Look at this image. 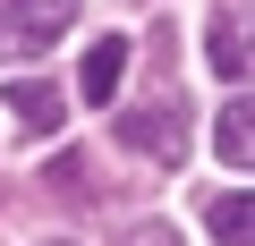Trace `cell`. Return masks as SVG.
I'll list each match as a JSON object with an SVG mask.
<instances>
[{"label": "cell", "mask_w": 255, "mask_h": 246, "mask_svg": "<svg viewBox=\"0 0 255 246\" xmlns=\"http://www.w3.org/2000/svg\"><path fill=\"white\" fill-rule=\"evenodd\" d=\"M77 26V0H0V60H34Z\"/></svg>", "instance_id": "1"}, {"label": "cell", "mask_w": 255, "mask_h": 246, "mask_svg": "<svg viewBox=\"0 0 255 246\" xmlns=\"http://www.w3.org/2000/svg\"><path fill=\"white\" fill-rule=\"evenodd\" d=\"M119 145L128 153H153V162H179L187 153V110L162 93V102H145V110H128L119 119Z\"/></svg>", "instance_id": "2"}, {"label": "cell", "mask_w": 255, "mask_h": 246, "mask_svg": "<svg viewBox=\"0 0 255 246\" xmlns=\"http://www.w3.org/2000/svg\"><path fill=\"white\" fill-rule=\"evenodd\" d=\"M204 60L221 68V85H247L255 77V9H221L204 26Z\"/></svg>", "instance_id": "3"}, {"label": "cell", "mask_w": 255, "mask_h": 246, "mask_svg": "<svg viewBox=\"0 0 255 246\" xmlns=\"http://www.w3.org/2000/svg\"><path fill=\"white\" fill-rule=\"evenodd\" d=\"M213 153L230 170H255V93H230L221 119H213Z\"/></svg>", "instance_id": "4"}, {"label": "cell", "mask_w": 255, "mask_h": 246, "mask_svg": "<svg viewBox=\"0 0 255 246\" xmlns=\"http://www.w3.org/2000/svg\"><path fill=\"white\" fill-rule=\"evenodd\" d=\"M204 229H213L221 246H255V187H230V195H213V204H204Z\"/></svg>", "instance_id": "5"}, {"label": "cell", "mask_w": 255, "mask_h": 246, "mask_svg": "<svg viewBox=\"0 0 255 246\" xmlns=\"http://www.w3.org/2000/svg\"><path fill=\"white\" fill-rule=\"evenodd\" d=\"M9 119H17L26 136H51V128H60V85H43V77L9 85Z\"/></svg>", "instance_id": "6"}, {"label": "cell", "mask_w": 255, "mask_h": 246, "mask_svg": "<svg viewBox=\"0 0 255 246\" xmlns=\"http://www.w3.org/2000/svg\"><path fill=\"white\" fill-rule=\"evenodd\" d=\"M119 77H128V43H119V34H102V43L85 51L77 85H85V102H111V93H119Z\"/></svg>", "instance_id": "7"}, {"label": "cell", "mask_w": 255, "mask_h": 246, "mask_svg": "<svg viewBox=\"0 0 255 246\" xmlns=\"http://www.w3.org/2000/svg\"><path fill=\"white\" fill-rule=\"evenodd\" d=\"M51 187H60V195H85V170H77V162L60 153V162H51Z\"/></svg>", "instance_id": "8"}, {"label": "cell", "mask_w": 255, "mask_h": 246, "mask_svg": "<svg viewBox=\"0 0 255 246\" xmlns=\"http://www.w3.org/2000/svg\"><path fill=\"white\" fill-rule=\"evenodd\" d=\"M128 246H179L170 229H136V238H128Z\"/></svg>", "instance_id": "9"}, {"label": "cell", "mask_w": 255, "mask_h": 246, "mask_svg": "<svg viewBox=\"0 0 255 246\" xmlns=\"http://www.w3.org/2000/svg\"><path fill=\"white\" fill-rule=\"evenodd\" d=\"M51 246H68V238H51Z\"/></svg>", "instance_id": "10"}]
</instances>
